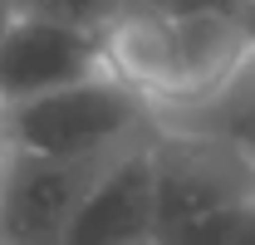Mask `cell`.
Masks as SVG:
<instances>
[{
	"label": "cell",
	"mask_w": 255,
	"mask_h": 245,
	"mask_svg": "<svg viewBox=\"0 0 255 245\" xmlns=\"http://www.w3.org/2000/svg\"><path fill=\"white\" fill-rule=\"evenodd\" d=\"M103 74L123 84L157 127H201L255 93V25L226 10L152 15L118 5L94 34Z\"/></svg>",
	"instance_id": "6da1fadb"
},
{
	"label": "cell",
	"mask_w": 255,
	"mask_h": 245,
	"mask_svg": "<svg viewBox=\"0 0 255 245\" xmlns=\"http://www.w3.org/2000/svg\"><path fill=\"white\" fill-rule=\"evenodd\" d=\"M152 245H231L255 211V147L236 132H152Z\"/></svg>",
	"instance_id": "7a4b0ae2"
},
{
	"label": "cell",
	"mask_w": 255,
	"mask_h": 245,
	"mask_svg": "<svg viewBox=\"0 0 255 245\" xmlns=\"http://www.w3.org/2000/svg\"><path fill=\"white\" fill-rule=\"evenodd\" d=\"M152 127L157 122L142 108V98H132L108 74L0 108L5 147L20 157H49V162H89V157L128 152Z\"/></svg>",
	"instance_id": "3957f363"
},
{
	"label": "cell",
	"mask_w": 255,
	"mask_h": 245,
	"mask_svg": "<svg viewBox=\"0 0 255 245\" xmlns=\"http://www.w3.org/2000/svg\"><path fill=\"white\" fill-rule=\"evenodd\" d=\"M113 157L49 162L10 152V172L0 186V245H59L74 211L84 206V196L94 191Z\"/></svg>",
	"instance_id": "277c9868"
},
{
	"label": "cell",
	"mask_w": 255,
	"mask_h": 245,
	"mask_svg": "<svg viewBox=\"0 0 255 245\" xmlns=\"http://www.w3.org/2000/svg\"><path fill=\"white\" fill-rule=\"evenodd\" d=\"M98 74H103V59L89 30H69L49 20H15L0 39V108L44 98Z\"/></svg>",
	"instance_id": "5b68a950"
},
{
	"label": "cell",
	"mask_w": 255,
	"mask_h": 245,
	"mask_svg": "<svg viewBox=\"0 0 255 245\" xmlns=\"http://www.w3.org/2000/svg\"><path fill=\"white\" fill-rule=\"evenodd\" d=\"M152 132L108 162V172L84 196V206L74 211L59 245H152V236H157V211H152Z\"/></svg>",
	"instance_id": "8992f818"
},
{
	"label": "cell",
	"mask_w": 255,
	"mask_h": 245,
	"mask_svg": "<svg viewBox=\"0 0 255 245\" xmlns=\"http://www.w3.org/2000/svg\"><path fill=\"white\" fill-rule=\"evenodd\" d=\"M10 10L15 20H49V25L98 34L108 25V15L118 10V0H10Z\"/></svg>",
	"instance_id": "52a82bcc"
},
{
	"label": "cell",
	"mask_w": 255,
	"mask_h": 245,
	"mask_svg": "<svg viewBox=\"0 0 255 245\" xmlns=\"http://www.w3.org/2000/svg\"><path fill=\"white\" fill-rule=\"evenodd\" d=\"M118 5L152 10V15H196V10H226V15H241V20H251L246 0H118Z\"/></svg>",
	"instance_id": "ba28073f"
},
{
	"label": "cell",
	"mask_w": 255,
	"mask_h": 245,
	"mask_svg": "<svg viewBox=\"0 0 255 245\" xmlns=\"http://www.w3.org/2000/svg\"><path fill=\"white\" fill-rule=\"evenodd\" d=\"M226 132H236V137H246V142H251V147H255V93H251V98H246V108H241V118L231 122Z\"/></svg>",
	"instance_id": "9c48e42d"
},
{
	"label": "cell",
	"mask_w": 255,
	"mask_h": 245,
	"mask_svg": "<svg viewBox=\"0 0 255 245\" xmlns=\"http://www.w3.org/2000/svg\"><path fill=\"white\" fill-rule=\"evenodd\" d=\"M10 25H15V10H10V0H0V39H5Z\"/></svg>",
	"instance_id": "30bf717a"
},
{
	"label": "cell",
	"mask_w": 255,
	"mask_h": 245,
	"mask_svg": "<svg viewBox=\"0 0 255 245\" xmlns=\"http://www.w3.org/2000/svg\"><path fill=\"white\" fill-rule=\"evenodd\" d=\"M5 172H10V147H5V137H0V186H5Z\"/></svg>",
	"instance_id": "8fae6325"
},
{
	"label": "cell",
	"mask_w": 255,
	"mask_h": 245,
	"mask_svg": "<svg viewBox=\"0 0 255 245\" xmlns=\"http://www.w3.org/2000/svg\"><path fill=\"white\" fill-rule=\"evenodd\" d=\"M246 10H251V25H255V0H246Z\"/></svg>",
	"instance_id": "7c38bea8"
}]
</instances>
